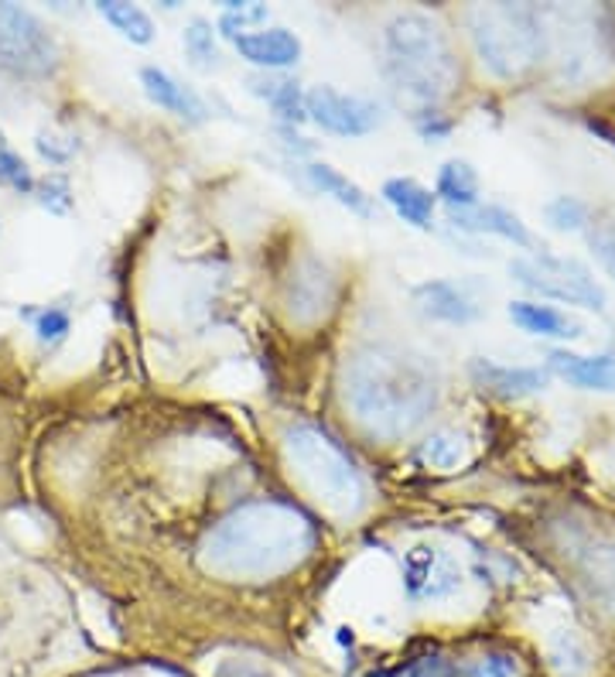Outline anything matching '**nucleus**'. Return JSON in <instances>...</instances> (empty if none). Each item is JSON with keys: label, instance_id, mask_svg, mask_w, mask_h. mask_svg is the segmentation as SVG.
I'll return each mask as SVG.
<instances>
[{"label": "nucleus", "instance_id": "nucleus-1", "mask_svg": "<svg viewBox=\"0 0 615 677\" xmlns=\"http://www.w3.org/2000/svg\"><path fill=\"white\" fill-rule=\"evenodd\" d=\"M343 397L369 435L404 438L435 411L438 374L424 356L376 342L346 359Z\"/></svg>", "mask_w": 615, "mask_h": 677}, {"label": "nucleus", "instance_id": "nucleus-2", "mask_svg": "<svg viewBox=\"0 0 615 677\" xmlns=\"http://www.w3.org/2000/svg\"><path fill=\"white\" fill-rule=\"evenodd\" d=\"M318 540L311 517L291 504L257 500L226 514L199 548L206 571L222 578H277L298 568Z\"/></svg>", "mask_w": 615, "mask_h": 677}, {"label": "nucleus", "instance_id": "nucleus-3", "mask_svg": "<svg viewBox=\"0 0 615 677\" xmlns=\"http://www.w3.org/2000/svg\"><path fill=\"white\" fill-rule=\"evenodd\" d=\"M384 69L394 89L417 103L438 107L458 82V59L442 24L428 14H397L384 28Z\"/></svg>", "mask_w": 615, "mask_h": 677}, {"label": "nucleus", "instance_id": "nucleus-4", "mask_svg": "<svg viewBox=\"0 0 615 677\" xmlns=\"http://www.w3.org/2000/svg\"><path fill=\"white\" fill-rule=\"evenodd\" d=\"M291 472L315 500L336 517H356L366 504V482L346 448L315 425H295L284 435Z\"/></svg>", "mask_w": 615, "mask_h": 677}, {"label": "nucleus", "instance_id": "nucleus-5", "mask_svg": "<svg viewBox=\"0 0 615 677\" xmlns=\"http://www.w3.org/2000/svg\"><path fill=\"white\" fill-rule=\"evenodd\" d=\"M468 31L483 66L499 79H519L547 56V24L530 4L472 8Z\"/></svg>", "mask_w": 615, "mask_h": 677}, {"label": "nucleus", "instance_id": "nucleus-6", "mask_svg": "<svg viewBox=\"0 0 615 677\" xmlns=\"http://www.w3.org/2000/svg\"><path fill=\"white\" fill-rule=\"evenodd\" d=\"M62 62L56 34L28 8L0 4V69L24 79H49Z\"/></svg>", "mask_w": 615, "mask_h": 677}, {"label": "nucleus", "instance_id": "nucleus-7", "mask_svg": "<svg viewBox=\"0 0 615 677\" xmlns=\"http://www.w3.org/2000/svg\"><path fill=\"white\" fill-rule=\"evenodd\" d=\"M509 275L524 285L527 291H537L540 298L567 301V305H582V308H605V291L595 281V275L572 260V257H557V253H530L509 263Z\"/></svg>", "mask_w": 615, "mask_h": 677}, {"label": "nucleus", "instance_id": "nucleus-8", "mask_svg": "<svg viewBox=\"0 0 615 677\" xmlns=\"http://www.w3.org/2000/svg\"><path fill=\"white\" fill-rule=\"evenodd\" d=\"M305 117L336 138H366L384 123V107L336 86H311L305 93Z\"/></svg>", "mask_w": 615, "mask_h": 677}, {"label": "nucleus", "instance_id": "nucleus-9", "mask_svg": "<svg viewBox=\"0 0 615 677\" xmlns=\"http://www.w3.org/2000/svg\"><path fill=\"white\" fill-rule=\"evenodd\" d=\"M404 585L414 599H445L462 585V565L438 545H414L404 558Z\"/></svg>", "mask_w": 615, "mask_h": 677}, {"label": "nucleus", "instance_id": "nucleus-10", "mask_svg": "<svg viewBox=\"0 0 615 677\" xmlns=\"http://www.w3.org/2000/svg\"><path fill=\"white\" fill-rule=\"evenodd\" d=\"M468 374H472V380H476L483 390H489L496 397H506V400L540 394L550 384L547 370H537V367H503V364H493V359H472Z\"/></svg>", "mask_w": 615, "mask_h": 677}, {"label": "nucleus", "instance_id": "nucleus-11", "mask_svg": "<svg viewBox=\"0 0 615 677\" xmlns=\"http://www.w3.org/2000/svg\"><path fill=\"white\" fill-rule=\"evenodd\" d=\"M448 219L452 226L465 233H493V237H503L509 240L513 247H524V250H534V237L524 222H519L516 212L503 209V206H472V209H448Z\"/></svg>", "mask_w": 615, "mask_h": 677}, {"label": "nucleus", "instance_id": "nucleus-12", "mask_svg": "<svg viewBox=\"0 0 615 677\" xmlns=\"http://www.w3.org/2000/svg\"><path fill=\"white\" fill-rule=\"evenodd\" d=\"M550 370L561 374L572 387L615 394V352L578 356V352H567V349H554L550 352Z\"/></svg>", "mask_w": 615, "mask_h": 677}, {"label": "nucleus", "instance_id": "nucleus-13", "mask_svg": "<svg viewBox=\"0 0 615 677\" xmlns=\"http://www.w3.org/2000/svg\"><path fill=\"white\" fill-rule=\"evenodd\" d=\"M236 52L260 69H288L301 59V41L288 28H267L236 38Z\"/></svg>", "mask_w": 615, "mask_h": 677}, {"label": "nucleus", "instance_id": "nucleus-14", "mask_svg": "<svg viewBox=\"0 0 615 677\" xmlns=\"http://www.w3.org/2000/svg\"><path fill=\"white\" fill-rule=\"evenodd\" d=\"M140 86H145V93H148L161 110H168V113H175V117H181V120H188V123H202L206 113H209L199 93H192V89H188L185 82H178L175 76H168V72L158 69V66H145V69H140Z\"/></svg>", "mask_w": 615, "mask_h": 677}, {"label": "nucleus", "instance_id": "nucleus-15", "mask_svg": "<svg viewBox=\"0 0 615 677\" xmlns=\"http://www.w3.org/2000/svg\"><path fill=\"white\" fill-rule=\"evenodd\" d=\"M417 298V308L420 315H428L435 322H445V326H468L479 319V305L472 301L458 285L452 281H428L414 291Z\"/></svg>", "mask_w": 615, "mask_h": 677}, {"label": "nucleus", "instance_id": "nucleus-16", "mask_svg": "<svg viewBox=\"0 0 615 677\" xmlns=\"http://www.w3.org/2000/svg\"><path fill=\"white\" fill-rule=\"evenodd\" d=\"M333 291H336V285L328 278V270L318 260H308L291 281V295H288L291 315L298 322L318 319V315H325L328 305H333Z\"/></svg>", "mask_w": 615, "mask_h": 677}, {"label": "nucleus", "instance_id": "nucleus-17", "mask_svg": "<svg viewBox=\"0 0 615 677\" xmlns=\"http://www.w3.org/2000/svg\"><path fill=\"white\" fill-rule=\"evenodd\" d=\"M509 319L524 332L540 336V339H582L585 336L582 322L567 319L564 311H557L550 305H540V301H513L509 305Z\"/></svg>", "mask_w": 615, "mask_h": 677}, {"label": "nucleus", "instance_id": "nucleus-18", "mask_svg": "<svg viewBox=\"0 0 615 677\" xmlns=\"http://www.w3.org/2000/svg\"><path fill=\"white\" fill-rule=\"evenodd\" d=\"M380 196L390 202V209H394L404 222L417 226V230H432L435 196L424 189L420 182H414V178H390Z\"/></svg>", "mask_w": 615, "mask_h": 677}, {"label": "nucleus", "instance_id": "nucleus-19", "mask_svg": "<svg viewBox=\"0 0 615 677\" xmlns=\"http://www.w3.org/2000/svg\"><path fill=\"white\" fill-rule=\"evenodd\" d=\"M308 178L315 182V189H321V196H333L349 212L373 216V199L353 182V178H346L339 168H333V165H308Z\"/></svg>", "mask_w": 615, "mask_h": 677}, {"label": "nucleus", "instance_id": "nucleus-20", "mask_svg": "<svg viewBox=\"0 0 615 677\" xmlns=\"http://www.w3.org/2000/svg\"><path fill=\"white\" fill-rule=\"evenodd\" d=\"M438 196L452 209H472L479 206V175L465 161H448L438 171Z\"/></svg>", "mask_w": 615, "mask_h": 677}, {"label": "nucleus", "instance_id": "nucleus-21", "mask_svg": "<svg viewBox=\"0 0 615 677\" xmlns=\"http://www.w3.org/2000/svg\"><path fill=\"white\" fill-rule=\"evenodd\" d=\"M250 89L257 97H264L270 107H274V113L280 117V120H305V93L298 89V82L295 79H250Z\"/></svg>", "mask_w": 615, "mask_h": 677}, {"label": "nucleus", "instance_id": "nucleus-22", "mask_svg": "<svg viewBox=\"0 0 615 677\" xmlns=\"http://www.w3.org/2000/svg\"><path fill=\"white\" fill-rule=\"evenodd\" d=\"M97 11L133 44H151L155 41V21L145 8L137 4H120V0H103L97 4Z\"/></svg>", "mask_w": 615, "mask_h": 677}, {"label": "nucleus", "instance_id": "nucleus-23", "mask_svg": "<svg viewBox=\"0 0 615 677\" xmlns=\"http://www.w3.org/2000/svg\"><path fill=\"white\" fill-rule=\"evenodd\" d=\"M185 52L192 59L196 69H216L219 66V49H216V34L206 18H192L185 28Z\"/></svg>", "mask_w": 615, "mask_h": 677}, {"label": "nucleus", "instance_id": "nucleus-24", "mask_svg": "<svg viewBox=\"0 0 615 677\" xmlns=\"http://www.w3.org/2000/svg\"><path fill=\"white\" fill-rule=\"evenodd\" d=\"M465 459V438L455 431H438L420 445V462L432 469H455Z\"/></svg>", "mask_w": 615, "mask_h": 677}, {"label": "nucleus", "instance_id": "nucleus-25", "mask_svg": "<svg viewBox=\"0 0 615 677\" xmlns=\"http://www.w3.org/2000/svg\"><path fill=\"white\" fill-rule=\"evenodd\" d=\"M0 186L14 189L18 196H34V186H38L28 161L4 141V133H0Z\"/></svg>", "mask_w": 615, "mask_h": 677}, {"label": "nucleus", "instance_id": "nucleus-26", "mask_svg": "<svg viewBox=\"0 0 615 677\" xmlns=\"http://www.w3.org/2000/svg\"><path fill=\"white\" fill-rule=\"evenodd\" d=\"M270 18V11H267V4H222V18H219V28H222V34L226 38H244V34H250V28H257V24H264Z\"/></svg>", "mask_w": 615, "mask_h": 677}, {"label": "nucleus", "instance_id": "nucleus-27", "mask_svg": "<svg viewBox=\"0 0 615 677\" xmlns=\"http://www.w3.org/2000/svg\"><path fill=\"white\" fill-rule=\"evenodd\" d=\"M544 216L557 233H578L588 226V206L572 196H557L554 202H547Z\"/></svg>", "mask_w": 615, "mask_h": 677}, {"label": "nucleus", "instance_id": "nucleus-28", "mask_svg": "<svg viewBox=\"0 0 615 677\" xmlns=\"http://www.w3.org/2000/svg\"><path fill=\"white\" fill-rule=\"evenodd\" d=\"M588 243H592L598 263L615 278V212L598 216L595 222H588Z\"/></svg>", "mask_w": 615, "mask_h": 677}, {"label": "nucleus", "instance_id": "nucleus-29", "mask_svg": "<svg viewBox=\"0 0 615 677\" xmlns=\"http://www.w3.org/2000/svg\"><path fill=\"white\" fill-rule=\"evenodd\" d=\"M585 571H588L592 585H598V593L615 606V545H605V548L592 551Z\"/></svg>", "mask_w": 615, "mask_h": 677}, {"label": "nucleus", "instance_id": "nucleus-30", "mask_svg": "<svg viewBox=\"0 0 615 677\" xmlns=\"http://www.w3.org/2000/svg\"><path fill=\"white\" fill-rule=\"evenodd\" d=\"M69 311L66 308H44L34 315V336L41 346H59L69 336Z\"/></svg>", "mask_w": 615, "mask_h": 677}, {"label": "nucleus", "instance_id": "nucleus-31", "mask_svg": "<svg viewBox=\"0 0 615 677\" xmlns=\"http://www.w3.org/2000/svg\"><path fill=\"white\" fill-rule=\"evenodd\" d=\"M34 192H38V202L56 216H66L72 209V189L62 175H49L44 182L34 186Z\"/></svg>", "mask_w": 615, "mask_h": 677}, {"label": "nucleus", "instance_id": "nucleus-32", "mask_svg": "<svg viewBox=\"0 0 615 677\" xmlns=\"http://www.w3.org/2000/svg\"><path fill=\"white\" fill-rule=\"evenodd\" d=\"M34 148H38V155L44 158V161H49V165H69L72 158H76V151H79V141L76 138H69V133H66V138H59V133H38V141H34Z\"/></svg>", "mask_w": 615, "mask_h": 677}, {"label": "nucleus", "instance_id": "nucleus-33", "mask_svg": "<svg viewBox=\"0 0 615 677\" xmlns=\"http://www.w3.org/2000/svg\"><path fill=\"white\" fill-rule=\"evenodd\" d=\"M465 674L468 677H516L519 664H516L513 654H486V657H479L476 664H472Z\"/></svg>", "mask_w": 615, "mask_h": 677}, {"label": "nucleus", "instance_id": "nucleus-34", "mask_svg": "<svg viewBox=\"0 0 615 677\" xmlns=\"http://www.w3.org/2000/svg\"><path fill=\"white\" fill-rule=\"evenodd\" d=\"M387 677H458V670L442 657H420V660H410L407 667H400Z\"/></svg>", "mask_w": 615, "mask_h": 677}]
</instances>
